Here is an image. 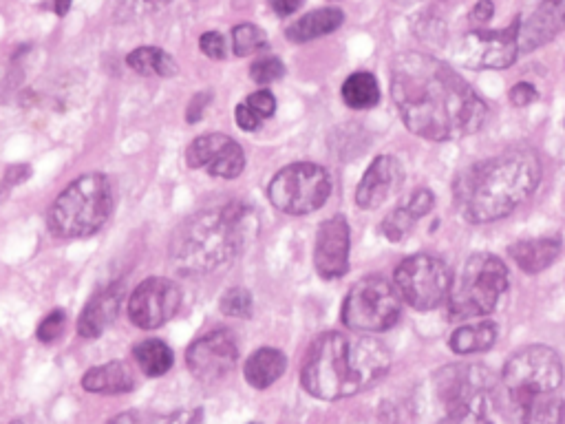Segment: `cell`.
Returning a JSON list of instances; mask_svg holds the SVG:
<instances>
[{
	"mask_svg": "<svg viewBox=\"0 0 565 424\" xmlns=\"http://www.w3.org/2000/svg\"><path fill=\"white\" fill-rule=\"evenodd\" d=\"M391 95L404 126L429 142L477 133L488 106L460 73L429 53H400L391 67Z\"/></svg>",
	"mask_w": 565,
	"mask_h": 424,
	"instance_id": "1",
	"label": "cell"
},
{
	"mask_svg": "<svg viewBox=\"0 0 565 424\" xmlns=\"http://www.w3.org/2000/svg\"><path fill=\"white\" fill-rule=\"evenodd\" d=\"M391 369V354L367 334H321L307 349L301 383L318 400H343L373 387Z\"/></svg>",
	"mask_w": 565,
	"mask_h": 424,
	"instance_id": "2",
	"label": "cell"
},
{
	"mask_svg": "<svg viewBox=\"0 0 565 424\" xmlns=\"http://www.w3.org/2000/svg\"><path fill=\"white\" fill-rule=\"evenodd\" d=\"M541 182L532 151H506L468 166L455 179V206L468 224H493L530 199Z\"/></svg>",
	"mask_w": 565,
	"mask_h": 424,
	"instance_id": "3",
	"label": "cell"
},
{
	"mask_svg": "<svg viewBox=\"0 0 565 424\" xmlns=\"http://www.w3.org/2000/svg\"><path fill=\"white\" fill-rule=\"evenodd\" d=\"M250 212L241 204H228L186 219L170 243L175 270L184 277H201L230 263L254 228Z\"/></svg>",
	"mask_w": 565,
	"mask_h": 424,
	"instance_id": "4",
	"label": "cell"
},
{
	"mask_svg": "<svg viewBox=\"0 0 565 424\" xmlns=\"http://www.w3.org/2000/svg\"><path fill=\"white\" fill-rule=\"evenodd\" d=\"M113 210V188L106 175L89 173L71 182L49 210V230L60 239H84L98 232Z\"/></svg>",
	"mask_w": 565,
	"mask_h": 424,
	"instance_id": "5",
	"label": "cell"
},
{
	"mask_svg": "<svg viewBox=\"0 0 565 424\" xmlns=\"http://www.w3.org/2000/svg\"><path fill=\"white\" fill-rule=\"evenodd\" d=\"M508 290L506 263L490 252L468 257L449 294V314L460 321H477L495 312Z\"/></svg>",
	"mask_w": 565,
	"mask_h": 424,
	"instance_id": "6",
	"label": "cell"
},
{
	"mask_svg": "<svg viewBox=\"0 0 565 424\" xmlns=\"http://www.w3.org/2000/svg\"><path fill=\"white\" fill-rule=\"evenodd\" d=\"M561 385L563 363L559 354L546 345L519 349L501 369V387L506 389L515 409L539 396L557 394Z\"/></svg>",
	"mask_w": 565,
	"mask_h": 424,
	"instance_id": "7",
	"label": "cell"
},
{
	"mask_svg": "<svg viewBox=\"0 0 565 424\" xmlns=\"http://www.w3.org/2000/svg\"><path fill=\"white\" fill-rule=\"evenodd\" d=\"M402 312V299L396 285L385 277H365L354 283L343 303V323L351 332L378 334L387 332L398 323Z\"/></svg>",
	"mask_w": 565,
	"mask_h": 424,
	"instance_id": "8",
	"label": "cell"
},
{
	"mask_svg": "<svg viewBox=\"0 0 565 424\" xmlns=\"http://www.w3.org/2000/svg\"><path fill=\"white\" fill-rule=\"evenodd\" d=\"M332 195V177L323 166L296 162L274 175L268 186L270 204L285 215H309L327 204Z\"/></svg>",
	"mask_w": 565,
	"mask_h": 424,
	"instance_id": "9",
	"label": "cell"
},
{
	"mask_svg": "<svg viewBox=\"0 0 565 424\" xmlns=\"http://www.w3.org/2000/svg\"><path fill=\"white\" fill-rule=\"evenodd\" d=\"M393 285H396L400 299L409 303L413 310L431 312L449 301L453 277L444 259L420 252L398 265L396 274H393Z\"/></svg>",
	"mask_w": 565,
	"mask_h": 424,
	"instance_id": "10",
	"label": "cell"
},
{
	"mask_svg": "<svg viewBox=\"0 0 565 424\" xmlns=\"http://www.w3.org/2000/svg\"><path fill=\"white\" fill-rule=\"evenodd\" d=\"M437 396L446 411H484L488 413L495 400V378L484 365H449L435 376Z\"/></svg>",
	"mask_w": 565,
	"mask_h": 424,
	"instance_id": "11",
	"label": "cell"
},
{
	"mask_svg": "<svg viewBox=\"0 0 565 424\" xmlns=\"http://www.w3.org/2000/svg\"><path fill=\"white\" fill-rule=\"evenodd\" d=\"M521 20L506 29H475L457 47V58L468 69H506L515 65Z\"/></svg>",
	"mask_w": 565,
	"mask_h": 424,
	"instance_id": "12",
	"label": "cell"
},
{
	"mask_svg": "<svg viewBox=\"0 0 565 424\" xmlns=\"http://www.w3.org/2000/svg\"><path fill=\"white\" fill-rule=\"evenodd\" d=\"M181 292L173 281L153 277L137 285L129 299V318L140 330H159L179 310Z\"/></svg>",
	"mask_w": 565,
	"mask_h": 424,
	"instance_id": "13",
	"label": "cell"
},
{
	"mask_svg": "<svg viewBox=\"0 0 565 424\" xmlns=\"http://www.w3.org/2000/svg\"><path fill=\"white\" fill-rule=\"evenodd\" d=\"M237 363L239 345L228 330H217L197 338L186 352V365L190 374L201 380V383H217V380L226 378L237 367Z\"/></svg>",
	"mask_w": 565,
	"mask_h": 424,
	"instance_id": "14",
	"label": "cell"
},
{
	"mask_svg": "<svg viewBox=\"0 0 565 424\" xmlns=\"http://www.w3.org/2000/svg\"><path fill=\"white\" fill-rule=\"evenodd\" d=\"M186 164L190 168H204L212 177L234 179L243 173L245 153L228 135L208 133L201 135L186 148Z\"/></svg>",
	"mask_w": 565,
	"mask_h": 424,
	"instance_id": "15",
	"label": "cell"
},
{
	"mask_svg": "<svg viewBox=\"0 0 565 424\" xmlns=\"http://www.w3.org/2000/svg\"><path fill=\"white\" fill-rule=\"evenodd\" d=\"M349 250H351V235L349 224L343 215L329 217L323 221L316 235L314 248V265L316 272L325 281H334L345 277L349 270Z\"/></svg>",
	"mask_w": 565,
	"mask_h": 424,
	"instance_id": "16",
	"label": "cell"
},
{
	"mask_svg": "<svg viewBox=\"0 0 565 424\" xmlns=\"http://www.w3.org/2000/svg\"><path fill=\"white\" fill-rule=\"evenodd\" d=\"M402 182V164L393 155H380L371 162L356 188V204L376 210L396 193Z\"/></svg>",
	"mask_w": 565,
	"mask_h": 424,
	"instance_id": "17",
	"label": "cell"
},
{
	"mask_svg": "<svg viewBox=\"0 0 565 424\" xmlns=\"http://www.w3.org/2000/svg\"><path fill=\"white\" fill-rule=\"evenodd\" d=\"M565 29V0H543L532 16L521 23L519 49L521 53L535 51L557 38Z\"/></svg>",
	"mask_w": 565,
	"mask_h": 424,
	"instance_id": "18",
	"label": "cell"
},
{
	"mask_svg": "<svg viewBox=\"0 0 565 424\" xmlns=\"http://www.w3.org/2000/svg\"><path fill=\"white\" fill-rule=\"evenodd\" d=\"M124 299V285L113 283L109 288H102L98 294L91 296V301L84 305L78 321V334L82 338H100L106 327H109Z\"/></svg>",
	"mask_w": 565,
	"mask_h": 424,
	"instance_id": "19",
	"label": "cell"
},
{
	"mask_svg": "<svg viewBox=\"0 0 565 424\" xmlns=\"http://www.w3.org/2000/svg\"><path fill=\"white\" fill-rule=\"evenodd\" d=\"M563 243L557 237H537L524 239L510 246V257L528 274H539L561 257Z\"/></svg>",
	"mask_w": 565,
	"mask_h": 424,
	"instance_id": "20",
	"label": "cell"
},
{
	"mask_svg": "<svg viewBox=\"0 0 565 424\" xmlns=\"http://www.w3.org/2000/svg\"><path fill=\"white\" fill-rule=\"evenodd\" d=\"M82 387L87 389L89 394L102 396L129 394L135 387V378L129 367L120 363V360H113V363L91 367L87 374L82 376Z\"/></svg>",
	"mask_w": 565,
	"mask_h": 424,
	"instance_id": "21",
	"label": "cell"
},
{
	"mask_svg": "<svg viewBox=\"0 0 565 424\" xmlns=\"http://www.w3.org/2000/svg\"><path fill=\"white\" fill-rule=\"evenodd\" d=\"M345 23V14L340 12L336 7H323V9H314V12L305 14L303 18L294 20V23L287 27V40L290 42H309L316 38H323L327 34H332L340 25Z\"/></svg>",
	"mask_w": 565,
	"mask_h": 424,
	"instance_id": "22",
	"label": "cell"
},
{
	"mask_svg": "<svg viewBox=\"0 0 565 424\" xmlns=\"http://www.w3.org/2000/svg\"><path fill=\"white\" fill-rule=\"evenodd\" d=\"M287 358L281 349L261 347L254 352L243 367V376L254 389H268L285 374Z\"/></svg>",
	"mask_w": 565,
	"mask_h": 424,
	"instance_id": "23",
	"label": "cell"
},
{
	"mask_svg": "<svg viewBox=\"0 0 565 424\" xmlns=\"http://www.w3.org/2000/svg\"><path fill=\"white\" fill-rule=\"evenodd\" d=\"M497 334H499L497 325L493 321H488V318H482V321H471L462 327H457L449 338V347L460 356L482 354L488 352V349L497 343Z\"/></svg>",
	"mask_w": 565,
	"mask_h": 424,
	"instance_id": "24",
	"label": "cell"
},
{
	"mask_svg": "<svg viewBox=\"0 0 565 424\" xmlns=\"http://www.w3.org/2000/svg\"><path fill=\"white\" fill-rule=\"evenodd\" d=\"M519 424H565V402L557 394L539 396L515 409Z\"/></svg>",
	"mask_w": 565,
	"mask_h": 424,
	"instance_id": "25",
	"label": "cell"
},
{
	"mask_svg": "<svg viewBox=\"0 0 565 424\" xmlns=\"http://www.w3.org/2000/svg\"><path fill=\"white\" fill-rule=\"evenodd\" d=\"M126 65L140 76H159V78H170L177 73V62L173 60L170 53L159 47H140L129 53Z\"/></svg>",
	"mask_w": 565,
	"mask_h": 424,
	"instance_id": "26",
	"label": "cell"
},
{
	"mask_svg": "<svg viewBox=\"0 0 565 424\" xmlns=\"http://www.w3.org/2000/svg\"><path fill=\"white\" fill-rule=\"evenodd\" d=\"M343 100L349 109L365 111L380 102V87L369 71H356L343 84Z\"/></svg>",
	"mask_w": 565,
	"mask_h": 424,
	"instance_id": "27",
	"label": "cell"
},
{
	"mask_svg": "<svg viewBox=\"0 0 565 424\" xmlns=\"http://www.w3.org/2000/svg\"><path fill=\"white\" fill-rule=\"evenodd\" d=\"M133 356H135L137 365H140L144 374L151 376V378L164 376L166 371L173 367V363H175L173 349H170L164 341H159V338H148V341H142L140 345H135Z\"/></svg>",
	"mask_w": 565,
	"mask_h": 424,
	"instance_id": "28",
	"label": "cell"
},
{
	"mask_svg": "<svg viewBox=\"0 0 565 424\" xmlns=\"http://www.w3.org/2000/svg\"><path fill=\"white\" fill-rule=\"evenodd\" d=\"M204 409H179L173 413H151V411H129L113 418L109 424H204Z\"/></svg>",
	"mask_w": 565,
	"mask_h": 424,
	"instance_id": "29",
	"label": "cell"
},
{
	"mask_svg": "<svg viewBox=\"0 0 565 424\" xmlns=\"http://www.w3.org/2000/svg\"><path fill=\"white\" fill-rule=\"evenodd\" d=\"M265 47H268V36H265L261 27L245 23L232 29V49L239 58L252 56V53H259Z\"/></svg>",
	"mask_w": 565,
	"mask_h": 424,
	"instance_id": "30",
	"label": "cell"
},
{
	"mask_svg": "<svg viewBox=\"0 0 565 424\" xmlns=\"http://www.w3.org/2000/svg\"><path fill=\"white\" fill-rule=\"evenodd\" d=\"M418 224V219L413 217V212L407 208V204L396 208L393 212H389V215L385 217V221H382V235H385L389 241L393 243H398L402 241L404 237H409V232L413 230V226Z\"/></svg>",
	"mask_w": 565,
	"mask_h": 424,
	"instance_id": "31",
	"label": "cell"
},
{
	"mask_svg": "<svg viewBox=\"0 0 565 424\" xmlns=\"http://www.w3.org/2000/svg\"><path fill=\"white\" fill-rule=\"evenodd\" d=\"M221 312L234 318L252 316V294L245 288H232L221 296Z\"/></svg>",
	"mask_w": 565,
	"mask_h": 424,
	"instance_id": "32",
	"label": "cell"
},
{
	"mask_svg": "<svg viewBox=\"0 0 565 424\" xmlns=\"http://www.w3.org/2000/svg\"><path fill=\"white\" fill-rule=\"evenodd\" d=\"M285 76V67L279 58H259L250 69V78L257 84H272Z\"/></svg>",
	"mask_w": 565,
	"mask_h": 424,
	"instance_id": "33",
	"label": "cell"
},
{
	"mask_svg": "<svg viewBox=\"0 0 565 424\" xmlns=\"http://www.w3.org/2000/svg\"><path fill=\"white\" fill-rule=\"evenodd\" d=\"M65 312L53 310L49 316L42 318V323L38 325V341L40 343H53L56 338L65 330Z\"/></svg>",
	"mask_w": 565,
	"mask_h": 424,
	"instance_id": "34",
	"label": "cell"
},
{
	"mask_svg": "<svg viewBox=\"0 0 565 424\" xmlns=\"http://www.w3.org/2000/svg\"><path fill=\"white\" fill-rule=\"evenodd\" d=\"M117 5H120V14L124 16H142L170 5V0H117Z\"/></svg>",
	"mask_w": 565,
	"mask_h": 424,
	"instance_id": "35",
	"label": "cell"
},
{
	"mask_svg": "<svg viewBox=\"0 0 565 424\" xmlns=\"http://www.w3.org/2000/svg\"><path fill=\"white\" fill-rule=\"evenodd\" d=\"M245 104L250 106V109L259 115L261 120H268L274 115L276 111V98L274 95L268 91V89H263V91H257V93H252L248 100H245Z\"/></svg>",
	"mask_w": 565,
	"mask_h": 424,
	"instance_id": "36",
	"label": "cell"
},
{
	"mask_svg": "<svg viewBox=\"0 0 565 424\" xmlns=\"http://www.w3.org/2000/svg\"><path fill=\"white\" fill-rule=\"evenodd\" d=\"M433 206H435V197H433V193H431L429 188H418L411 195V199L407 201V208L413 212V217L418 219V221L422 217L429 215V212L433 210Z\"/></svg>",
	"mask_w": 565,
	"mask_h": 424,
	"instance_id": "37",
	"label": "cell"
},
{
	"mask_svg": "<svg viewBox=\"0 0 565 424\" xmlns=\"http://www.w3.org/2000/svg\"><path fill=\"white\" fill-rule=\"evenodd\" d=\"M199 49L206 53L210 60H223L226 58V38L217 31H208L199 38Z\"/></svg>",
	"mask_w": 565,
	"mask_h": 424,
	"instance_id": "38",
	"label": "cell"
},
{
	"mask_svg": "<svg viewBox=\"0 0 565 424\" xmlns=\"http://www.w3.org/2000/svg\"><path fill=\"white\" fill-rule=\"evenodd\" d=\"M440 424H493V422L488 420V413L484 411L460 409V411H446V416L440 420Z\"/></svg>",
	"mask_w": 565,
	"mask_h": 424,
	"instance_id": "39",
	"label": "cell"
},
{
	"mask_svg": "<svg viewBox=\"0 0 565 424\" xmlns=\"http://www.w3.org/2000/svg\"><path fill=\"white\" fill-rule=\"evenodd\" d=\"M508 98L515 106H519V109H524V106H530V104H535L539 100V93L530 82H517L515 87L510 89Z\"/></svg>",
	"mask_w": 565,
	"mask_h": 424,
	"instance_id": "40",
	"label": "cell"
},
{
	"mask_svg": "<svg viewBox=\"0 0 565 424\" xmlns=\"http://www.w3.org/2000/svg\"><path fill=\"white\" fill-rule=\"evenodd\" d=\"M234 120H237V124H239V129H243V131H248V133H252V131H257L259 126H261V118L257 113H254L248 104H239L237 109H234Z\"/></svg>",
	"mask_w": 565,
	"mask_h": 424,
	"instance_id": "41",
	"label": "cell"
},
{
	"mask_svg": "<svg viewBox=\"0 0 565 424\" xmlns=\"http://www.w3.org/2000/svg\"><path fill=\"white\" fill-rule=\"evenodd\" d=\"M495 14V5H493V0H479V3L471 9V23L477 25V27H484L490 18H493Z\"/></svg>",
	"mask_w": 565,
	"mask_h": 424,
	"instance_id": "42",
	"label": "cell"
},
{
	"mask_svg": "<svg viewBox=\"0 0 565 424\" xmlns=\"http://www.w3.org/2000/svg\"><path fill=\"white\" fill-rule=\"evenodd\" d=\"M212 95L210 93H199L193 98V102H190V106L186 109V120L190 124H197L201 118H204V111H206V104L210 102Z\"/></svg>",
	"mask_w": 565,
	"mask_h": 424,
	"instance_id": "43",
	"label": "cell"
},
{
	"mask_svg": "<svg viewBox=\"0 0 565 424\" xmlns=\"http://www.w3.org/2000/svg\"><path fill=\"white\" fill-rule=\"evenodd\" d=\"M29 175H31V168L29 166H12L7 171V175H5V188H12V186H16V184H23L25 179H29Z\"/></svg>",
	"mask_w": 565,
	"mask_h": 424,
	"instance_id": "44",
	"label": "cell"
},
{
	"mask_svg": "<svg viewBox=\"0 0 565 424\" xmlns=\"http://www.w3.org/2000/svg\"><path fill=\"white\" fill-rule=\"evenodd\" d=\"M303 3H305V0H270V5H272L274 12L279 14V16H283V18L298 12Z\"/></svg>",
	"mask_w": 565,
	"mask_h": 424,
	"instance_id": "45",
	"label": "cell"
},
{
	"mask_svg": "<svg viewBox=\"0 0 565 424\" xmlns=\"http://www.w3.org/2000/svg\"><path fill=\"white\" fill-rule=\"evenodd\" d=\"M69 7H71V0H53V12H56L58 16H67Z\"/></svg>",
	"mask_w": 565,
	"mask_h": 424,
	"instance_id": "46",
	"label": "cell"
},
{
	"mask_svg": "<svg viewBox=\"0 0 565 424\" xmlns=\"http://www.w3.org/2000/svg\"><path fill=\"white\" fill-rule=\"evenodd\" d=\"M5 190H7L5 186H3V188H0V199H3V193H5Z\"/></svg>",
	"mask_w": 565,
	"mask_h": 424,
	"instance_id": "47",
	"label": "cell"
},
{
	"mask_svg": "<svg viewBox=\"0 0 565 424\" xmlns=\"http://www.w3.org/2000/svg\"><path fill=\"white\" fill-rule=\"evenodd\" d=\"M14 424H20V422H14Z\"/></svg>",
	"mask_w": 565,
	"mask_h": 424,
	"instance_id": "48",
	"label": "cell"
}]
</instances>
